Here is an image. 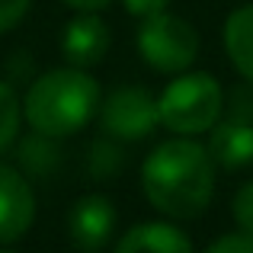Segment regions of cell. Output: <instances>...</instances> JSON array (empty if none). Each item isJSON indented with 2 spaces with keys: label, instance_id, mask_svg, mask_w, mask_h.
I'll return each instance as SVG.
<instances>
[{
  "label": "cell",
  "instance_id": "6da1fadb",
  "mask_svg": "<svg viewBox=\"0 0 253 253\" xmlns=\"http://www.w3.org/2000/svg\"><path fill=\"white\" fill-rule=\"evenodd\" d=\"M215 161L192 138L161 141L141 164V189L148 202L170 221H192L211 205Z\"/></svg>",
  "mask_w": 253,
  "mask_h": 253
},
{
  "label": "cell",
  "instance_id": "7a4b0ae2",
  "mask_svg": "<svg viewBox=\"0 0 253 253\" xmlns=\"http://www.w3.org/2000/svg\"><path fill=\"white\" fill-rule=\"evenodd\" d=\"M99 99L103 90L96 77L68 64V68L45 71L29 84L23 96V119L32 131L64 141L96 119Z\"/></svg>",
  "mask_w": 253,
  "mask_h": 253
},
{
  "label": "cell",
  "instance_id": "3957f363",
  "mask_svg": "<svg viewBox=\"0 0 253 253\" xmlns=\"http://www.w3.org/2000/svg\"><path fill=\"white\" fill-rule=\"evenodd\" d=\"M224 112V90L205 71H183L157 96V119L179 138L209 131Z\"/></svg>",
  "mask_w": 253,
  "mask_h": 253
},
{
  "label": "cell",
  "instance_id": "277c9868",
  "mask_svg": "<svg viewBox=\"0 0 253 253\" xmlns=\"http://www.w3.org/2000/svg\"><path fill=\"white\" fill-rule=\"evenodd\" d=\"M138 55L148 68H154L157 74H183L192 68V61L199 58V32L179 13H157V16L141 19L138 26Z\"/></svg>",
  "mask_w": 253,
  "mask_h": 253
},
{
  "label": "cell",
  "instance_id": "5b68a950",
  "mask_svg": "<svg viewBox=\"0 0 253 253\" xmlns=\"http://www.w3.org/2000/svg\"><path fill=\"white\" fill-rule=\"evenodd\" d=\"M99 131L106 138L128 144V141H141L161 125L157 119V96H151V90L138 84H125L109 90L99 99Z\"/></svg>",
  "mask_w": 253,
  "mask_h": 253
},
{
  "label": "cell",
  "instance_id": "8992f818",
  "mask_svg": "<svg viewBox=\"0 0 253 253\" xmlns=\"http://www.w3.org/2000/svg\"><path fill=\"white\" fill-rule=\"evenodd\" d=\"M116 221L119 211L106 196H99V192L81 196L68 211V241L81 253H96L112 241Z\"/></svg>",
  "mask_w": 253,
  "mask_h": 253
},
{
  "label": "cell",
  "instance_id": "52a82bcc",
  "mask_svg": "<svg viewBox=\"0 0 253 253\" xmlns=\"http://www.w3.org/2000/svg\"><path fill=\"white\" fill-rule=\"evenodd\" d=\"M36 221V192L19 167L0 161V244L26 237Z\"/></svg>",
  "mask_w": 253,
  "mask_h": 253
},
{
  "label": "cell",
  "instance_id": "ba28073f",
  "mask_svg": "<svg viewBox=\"0 0 253 253\" xmlns=\"http://www.w3.org/2000/svg\"><path fill=\"white\" fill-rule=\"evenodd\" d=\"M112 45V32L96 13H81L74 16L61 32V55L71 68H93L109 55Z\"/></svg>",
  "mask_w": 253,
  "mask_h": 253
},
{
  "label": "cell",
  "instance_id": "9c48e42d",
  "mask_svg": "<svg viewBox=\"0 0 253 253\" xmlns=\"http://www.w3.org/2000/svg\"><path fill=\"white\" fill-rule=\"evenodd\" d=\"M209 154L215 161V167H247L253 164V119L244 116H231V119H218L209 128Z\"/></svg>",
  "mask_w": 253,
  "mask_h": 253
},
{
  "label": "cell",
  "instance_id": "30bf717a",
  "mask_svg": "<svg viewBox=\"0 0 253 253\" xmlns=\"http://www.w3.org/2000/svg\"><path fill=\"white\" fill-rule=\"evenodd\" d=\"M112 253H196L186 231L173 221H141L119 237Z\"/></svg>",
  "mask_w": 253,
  "mask_h": 253
},
{
  "label": "cell",
  "instance_id": "8fae6325",
  "mask_svg": "<svg viewBox=\"0 0 253 253\" xmlns=\"http://www.w3.org/2000/svg\"><path fill=\"white\" fill-rule=\"evenodd\" d=\"M16 167L23 173L29 183H36V179H51L58 173L64 161V148L58 138H48V135H39V131H32V135L26 138H16Z\"/></svg>",
  "mask_w": 253,
  "mask_h": 253
},
{
  "label": "cell",
  "instance_id": "7c38bea8",
  "mask_svg": "<svg viewBox=\"0 0 253 253\" xmlns=\"http://www.w3.org/2000/svg\"><path fill=\"white\" fill-rule=\"evenodd\" d=\"M224 51L244 81L253 84V3H244L224 19Z\"/></svg>",
  "mask_w": 253,
  "mask_h": 253
},
{
  "label": "cell",
  "instance_id": "4fadbf2b",
  "mask_svg": "<svg viewBox=\"0 0 253 253\" xmlns=\"http://www.w3.org/2000/svg\"><path fill=\"white\" fill-rule=\"evenodd\" d=\"M125 161H128V157H125V151H122V141L103 135L86 151V173H90V179H96V183H109V179H116L119 173L125 170Z\"/></svg>",
  "mask_w": 253,
  "mask_h": 253
},
{
  "label": "cell",
  "instance_id": "5bb4252c",
  "mask_svg": "<svg viewBox=\"0 0 253 253\" xmlns=\"http://www.w3.org/2000/svg\"><path fill=\"white\" fill-rule=\"evenodd\" d=\"M19 122H23V103H19L13 84L0 81V154L16 144Z\"/></svg>",
  "mask_w": 253,
  "mask_h": 253
},
{
  "label": "cell",
  "instance_id": "9a60e30c",
  "mask_svg": "<svg viewBox=\"0 0 253 253\" xmlns=\"http://www.w3.org/2000/svg\"><path fill=\"white\" fill-rule=\"evenodd\" d=\"M231 211H234V221L244 234H253V179L241 186L234 192V202H231Z\"/></svg>",
  "mask_w": 253,
  "mask_h": 253
},
{
  "label": "cell",
  "instance_id": "2e32d148",
  "mask_svg": "<svg viewBox=\"0 0 253 253\" xmlns=\"http://www.w3.org/2000/svg\"><path fill=\"white\" fill-rule=\"evenodd\" d=\"M205 253H253V234H244V231L224 234L211 247H205Z\"/></svg>",
  "mask_w": 253,
  "mask_h": 253
},
{
  "label": "cell",
  "instance_id": "e0dca14e",
  "mask_svg": "<svg viewBox=\"0 0 253 253\" xmlns=\"http://www.w3.org/2000/svg\"><path fill=\"white\" fill-rule=\"evenodd\" d=\"M29 3L32 0H0V36L23 23V16L29 13Z\"/></svg>",
  "mask_w": 253,
  "mask_h": 253
},
{
  "label": "cell",
  "instance_id": "ac0fdd59",
  "mask_svg": "<svg viewBox=\"0 0 253 253\" xmlns=\"http://www.w3.org/2000/svg\"><path fill=\"white\" fill-rule=\"evenodd\" d=\"M122 3L135 19H148V16H157V13L167 10L170 0H122Z\"/></svg>",
  "mask_w": 253,
  "mask_h": 253
},
{
  "label": "cell",
  "instance_id": "d6986e66",
  "mask_svg": "<svg viewBox=\"0 0 253 253\" xmlns=\"http://www.w3.org/2000/svg\"><path fill=\"white\" fill-rule=\"evenodd\" d=\"M61 3L71 6V10H77V13H99V10H106L112 0H61Z\"/></svg>",
  "mask_w": 253,
  "mask_h": 253
},
{
  "label": "cell",
  "instance_id": "ffe728a7",
  "mask_svg": "<svg viewBox=\"0 0 253 253\" xmlns=\"http://www.w3.org/2000/svg\"><path fill=\"white\" fill-rule=\"evenodd\" d=\"M0 253H13V250H0Z\"/></svg>",
  "mask_w": 253,
  "mask_h": 253
}]
</instances>
